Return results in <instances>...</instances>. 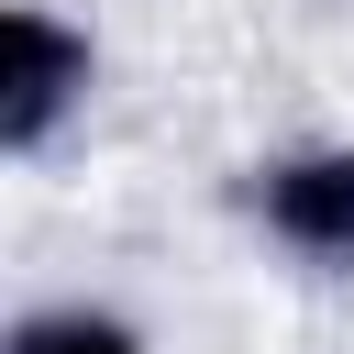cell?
<instances>
[{
  "label": "cell",
  "instance_id": "6da1fadb",
  "mask_svg": "<svg viewBox=\"0 0 354 354\" xmlns=\"http://www.w3.org/2000/svg\"><path fill=\"white\" fill-rule=\"evenodd\" d=\"M243 221L266 254H288L299 277H354V133H310L277 144L232 177Z\"/></svg>",
  "mask_w": 354,
  "mask_h": 354
},
{
  "label": "cell",
  "instance_id": "7a4b0ae2",
  "mask_svg": "<svg viewBox=\"0 0 354 354\" xmlns=\"http://www.w3.org/2000/svg\"><path fill=\"white\" fill-rule=\"evenodd\" d=\"M100 100V33L66 22L55 0H11L0 11V155L44 166Z\"/></svg>",
  "mask_w": 354,
  "mask_h": 354
},
{
  "label": "cell",
  "instance_id": "3957f363",
  "mask_svg": "<svg viewBox=\"0 0 354 354\" xmlns=\"http://www.w3.org/2000/svg\"><path fill=\"white\" fill-rule=\"evenodd\" d=\"M0 354H155V332L111 299H22L0 321Z\"/></svg>",
  "mask_w": 354,
  "mask_h": 354
}]
</instances>
